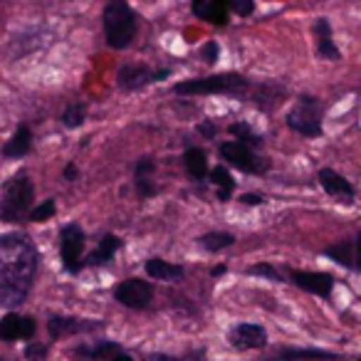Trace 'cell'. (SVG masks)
<instances>
[{"mask_svg":"<svg viewBox=\"0 0 361 361\" xmlns=\"http://www.w3.org/2000/svg\"><path fill=\"white\" fill-rule=\"evenodd\" d=\"M37 334V322L30 314H18L11 312L0 319V341H30Z\"/></svg>","mask_w":361,"mask_h":361,"instance_id":"8fae6325","label":"cell"},{"mask_svg":"<svg viewBox=\"0 0 361 361\" xmlns=\"http://www.w3.org/2000/svg\"><path fill=\"white\" fill-rule=\"evenodd\" d=\"M290 282L300 290L317 295L322 300H329L331 290H334L336 280L329 272H312V270H290Z\"/></svg>","mask_w":361,"mask_h":361,"instance_id":"7c38bea8","label":"cell"},{"mask_svg":"<svg viewBox=\"0 0 361 361\" xmlns=\"http://www.w3.org/2000/svg\"><path fill=\"white\" fill-rule=\"evenodd\" d=\"M85 119H87L85 102H72V104H67V109L62 111V124H65L67 129H80V126L85 124Z\"/></svg>","mask_w":361,"mask_h":361,"instance_id":"83f0119b","label":"cell"},{"mask_svg":"<svg viewBox=\"0 0 361 361\" xmlns=\"http://www.w3.org/2000/svg\"><path fill=\"white\" fill-rule=\"evenodd\" d=\"M250 80L238 72H223L211 77H193L173 85V94L180 97H198V94H228V97H245L250 92Z\"/></svg>","mask_w":361,"mask_h":361,"instance_id":"277c9868","label":"cell"},{"mask_svg":"<svg viewBox=\"0 0 361 361\" xmlns=\"http://www.w3.org/2000/svg\"><path fill=\"white\" fill-rule=\"evenodd\" d=\"M314 45L319 60H331V62L341 60V50L336 47L334 35H331L329 18H317L314 20Z\"/></svg>","mask_w":361,"mask_h":361,"instance_id":"e0dca14e","label":"cell"},{"mask_svg":"<svg viewBox=\"0 0 361 361\" xmlns=\"http://www.w3.org/2000/svg\"><path fill=\"white\" fill-rule=\"evenodd\" d=\"M211 183L218 188V201L221 203L231 201L233 191H235V178H233L226 166H216V169L211 171Z\"/></svg>","mask_w":361,"mask_h":361,"instance_id":"484cf974","label":"cell"},{"mask_svg":"<svg viewBox=\"0 0 361 361\" xmlns=\"http://www.w3.org/2000/svg\"><path fill=\"white\" fill-rule=\"evenodd\" d=\"M121 247H124V240H121L119 235H114V233H106V235L99 240V245H97V250L90 252V255L85 257V267H104V265H109Z\"/></svg>","mask_w":361,"mask_h":361,"instance_id":"ac0fdd59","label":"cell"},{"mask_svg":"<svg viewBox=\"0 0 361 361\" xmlns=\"http://www.w3.org/2000/svg\"><path fill=\"white\" fill-rule=\"evenodd\" d=\"M85 247H87V233L77 223H67L60 231V262L62 270L70 275H80L85 270Z\"/></svg>","mask_w":361,"mask_h":361,"instance_id":"52a82bcc","label":"cell"},{"mask_svg":"<svg viewBox=\"0 0 361 361\" xmlns=\"http://www.w3.org/2000/svg\"><path fill=\"white\" fill-rule=\"evenodd\" d=\"M144 267H146V275L161 282H180L186 277V267L164 260V257H149Z\"/></svg>","mask_w":361,"mask_h":361,"instance_id":"d6986e66","label":"cell"},{"mask_svg":"<svg viewBox=\"0 0 361 361\" xmlns=\"http://www.w3.org/2000/svg\"><path fill=\"white\" fill-rule=\"evenodd\" d=\"M282 97H285V87L275 85V82H265V85L255 87V92H252V102L262 111H270L277 102H282Z\"/></svg>","mask_w":361,"mask_h":361,"instance_id":"cb8c5ba5","label":"cell"},{"mask_svg":"<svg viewBox=\"0 0 361 361\" xmlns=\"http://www.w3.org/2000/svg\"><path fill=\"white\" fill-rule=\"evenodd\" d=\"M47 344H42V341H30L25 349V359L27 361H45L47 359Z\"/></svg>","mask_w":361,"mask_h":361,"instance_id":"836d02e7","label":"cell"},{"mask_svg":"<svg viewBox=\"0 0 361 361\" xmlns=\"http://www.w3.org/2000/svg\"><path fill=\"white\" fill-rule=\"evenodd\" d=\"M344 354L326 349H297V346H282L272 356H265L262 361H344Z\"/></svg>","mask_w":361,"mask_h":361,"instance_id":"9a60e30c","label":"cell"},{"mask_svg":"<svg viewBox=\"0 0 361 361\" xmlns=\"http://www.w3.org/2000/svg\"><path fill=\"white\" fill-rule=\"evenodd\" d=\"M32 203H35V186L27 171H18L13 178L3 183V191H0V221L23 223L25 218H30Z\"/></svg>","mask_w":361,"mask_h":361,"instance_id":"3957f363","label":"cell"},{"mask_svg":"<svg viewBox=\"0 0 361 361\" xmlns=\"http://www.w3.org/2000/svg\"><path fill=\"white\" fill-rule=\"evenodd\" d=\"M62 178H65V180H77V178H80V169H77V164H67L65 171H62Z\"/></svg>","mask_w":361,"mask_h":361,"instance_id":"60d3db41","label":"cell"},{"mask_svg":"<svg viewBox=\"0 0 361 361\" xmlns=\"http://www.w3.org/2000/svg\"><path fill=\"white\" fill-rule=\"evenodd\" d=\"M247 275L265 277V280H272V282H287V277H282V272L277 270L275 265H270V262H257V265H250L247 267Z\"/></svg>","mask_w":361,"mask_h":361,"instance_id":"f1b7e54d","label":"cell"},{"mask_svg":"<svg viewBox=\"0 0 361 361\" xmlns=\"http://www.w3.org/2000/svg\"><path fill=\"white\" fill-rule=\"evenodd\" d=\"M201 60H206V65H216L221 60V45L216 40H208L206 45L201 47Z\"/></svg>","mask_w":361,"mask_h":361,"instance_id":"d6a6232c","label":"cell"},{"mask_svg":"<svg viewBox=\"0 0 361 361\" xmlns=\"http://www.w3.org/2000/svg\"><path fill=\"white\" fill-rule=\"evenodd\" d=\"M111 295L121 307L146 310L154 302V285L149 280H141V277H129V280H121L119 285H114Z\"/></svg>","mask_w":361,"mask_h":361,"instance_id":"9c48e42d","label":"cell"},{"mask_svg":"<svg viewBox=\"0 0 361 361\" xmlns=\"http://www.w3.org/2000/svg\"><path fill=\"white\" fill-rule=\"evenodd\" d=\"M198 134H201L203 139H216V136H218V126L213 124L211 119H206V121H201V124H198Z\"/></svg>","mask_w":361,"mask_h":361,"instance_id":"8d00e7d4","label":"cell"},{"mask_svg":"<svg viewBox=\"0 0 361 361\" xmlns=\"http://www.w3.org/2000/svg\"><path fill=\"white\" fill-rule=\"evenodd\" d=\"M356 361H361V356H359V359H356Z\"/></svg>","mask_w":361,"mask_h":361,"instance_id":"ee69618b","label":"cell"},{"mask_svg":"<svg viewBox=\"0 0 361 361\" xmlns=\"http://www.w3.org/2000/svg\"><path fill=\"white\" fill-rule=\"evenodd\" d=\"M354 272H361V231L354 235Z\"/></svg>","mask_w":361,"mask_h":361,"instance_id":"ab89813d","label":"cell"},{"mask_svg":"<svg viewBox=\"0 0 361 361\" xmlns=\"http://www.w3.org/2000/svg\"><path fill=\"white\" fill-rule=\"evenodd\" d=\"M218 154L221 159H226L228 166L233 169L243 171V173H250V176H265L267 171L272 169V161L267 156H260L257 151L247 149V146L238 144V141H223L218 146Z\"/></svg>","mask_w":361,"mask_h":361,"instance_id":"8992f818","label":"cell"},{"mask_svg":"<svg viewBox=\"0 0 361 361\" xmlns=\"http://www.w3.org/2000/svg\"><path fill=\"white\" fill-rule=\"evenodd\" d=\"M228 344L238 351H252L267 346V329L262 324H250V322H243L235 324L228 331Z\"/></svg>","mask_w":361,"mask_h":361,"instance_id":"4fadbf2b","label":"cell"},{"mask_svg":"<svg viewBox=\"0 0 361 361\" xmlns=\"http://www.w3.org/2000/svg\"><path fill=\"white\" fill-rule=\"evenodd\" d=\"M324 255L329 257V260H334L336 265L346 267V270H354V238H349V240H339V243H334V245H329L324 250Z\"/></svg>","mask_w":361,"mask_h":361,"instance_id":"d4e9b609","label":"cell"},{"mask_svg":"<svg viewBox=\"0 0 361 361\" xmlns=\"http://www.w3.org/2000/svg\"><path fill=\"white\" fill-rule=\"evenodd\" d=\"M285 121L287 129L295 134L305 136V139H319L324 134V106L317 97L302 94L287 111Z\"/></svg>","mask_w":361,"mask_h":361,"instance_id":"5b68a950","label":"cell"},{"mask_svg":"<svg viewBox=\"0 0 361 361\" xmlns=\"http://www.w3.org/2000/svg\"><path fill=\"white\" fill-rule=\"evenodd\" d=\"M55 213H57V203H55V198H45V201H42L40 206L32 208L30 221H32V223H47V221H50V218H55Z\"/></svg>","mask_w":361,"mask_h":361,"instance_id":"f546056e","label":"cell"},{"mask_svg":"<svg viewBox=\"0 0 361 361\" xmlns=\"http://www.w3.org/2000/svg\"><path fill=\"white\" fill-rule=\"evenodd\" d=\"M183 166H186L188 176H191L193 180H206L208 173H211V169H208L206 151L198 149V146H191V149H186V154H183Z\"/></svg>","mask_w":361,"mask_h":361,"instance_id":"7402d4cb","label":"cell"},{"mask_svg":"<svg viewBox=\"0 0 361 361\" xmlns=\"http://www.w3.org/2000/svg\"><path fill=\"white\" fill-rule=\"evenodd\" d=\"M203 356H206V349H196V351H191V354H186V356L149 354V356H146V361H203Z\"/></svg>","mask_w":361,"mask_h":361,"instance_id":"1f68e13d","label":"cell"},{"mask_svg":"<svg viewBox=\"0 0 361 361\" xmlns=\"http://www.w3.org/2000/svg\"><path fill=\"white\" fill-rule=\"evenodd\" d=\"M198 245L208 252H221V250H228V247L235 245V235H233V233H226V231H213V233H206V235L198 238Z\"/></svg>","mask_w":361,"mask_h":361,"instance_id":"4316f807","label":"cell"},{"mask_svg":"<svg viewBox=\"0 0 361 361\" xmlns=\"http://www.w3.org/2000/svg\"><path fill=\"white\" fill-rule=\"evenodd\" d=\"M317 178H319V186L324 188L329 196H334L336 201H344L346 206H351L356 198V188L349 178H344L341 173H336L334 169H319L317 171Z\"/></svg>","mask_w":361,"mask_h":361,"instance_id":"5bb4252c","label":"cell"},{"mask_svg":"<svg viewBox=\"0 0 361 361\" xmlns=\"http://www.w3.org/2000/svg\"><path fill=\"white\" fill-rule=\"evenodd\" d=\"M228 134L233 136V141H238V144L247 146V149H252V151H257V149H262V146H265L262 134H255L247 121H233V124L228 126Z\"/></svg>","mask_w":361,"mask_h":361,"instance_id":"603a6c76","label":"cell"},{"mask_svg":"<svg viewBox=\"0 0 361 361\" xmlns=\"http://www.w3.org/2000/svg\"><path fill=\"white\" fill-rule=\"evenodd\" d=\"M121 349V344H116V341H109V339H99L94 346L90 344H80L75 349V356L82 361H109L111 356H116Z\"/></svg>","mask_w":361,"mask_h":361,"instance_id":"44dd1931","label":"cell"},{"mask_svg":"<svg viewBox=\"0 0 361 361\" xmlns=\"http://www.w3.org/2000/svg\"><path fill=\"white\" fill-rule=\"evenodd\" d=\"M156 173V159L154 156H141L134 166V178L136 176H154Z\"/></svg>","mask_w":361,"mask_h":361,"instance_id":"e575fe53","label":"cell"},{"mask_svg":"<svg viewBox=\"0 0 361 361\" xmlns=\"http://www.w3.org/2000/svg\"><path fill=\"white\" fill-rule=\"evenodd\" d=\"M136 183V193H139V198H154L156 193H159V183L154 180V176H136L134 178Z\"/></svg>","mask_w":361,"mask_h":361,"instance_id":"4dcf8cb0","label":"cell"},{"mask_svg":"<svg viewBox=\"0 0 361 361\" xmlns=\"http://www.w3.org/2000/svg\"><path fill=\"white\" fill-rule=\"evenodd\" d=\"M240 203H243V206H265L267 198L262 196V193H243Z\"/></svg>","mask_w":361,"mask_h":361,"instance_id":"74e56055","label":"cell"},{"mask_svg":"<svg viewBox=\"0 0 361 361\" xmlns=\"http://www.w3.org/2000/svg\"><path fill=\"white\" fill-rule=\"evenodd\" d=\"M169 75H171L169 67H164V70H151L144 62H129V65L121 67L119 75H116V87H119L121 92H139V90H146L149 85H154V82L166 80Z\"/></svg>","mask_w":361,"mask_h":361,"instance_id":"ba28073f","label":"cell"},{"mask_svg":"<svg viewBox=\"0 0 361 361\" xmlns=\"http://www.w3.org/2000/svg\"><path fill=\"white\" fill-rule=\"evenodd\" d=\"M104 40L111 50H126L139 35V16L124 0H109L102 13Z\"/></svg>","mask_w":361,"mask_h":361,"instance_id":"7a4b0ae2","label":"cell"},{"mask_svg":"<svg viewBox=\"0 0 361 361\" xmlns=\"http://www.w3.org/2000/svg\"><path fill=\"white\" fill-rule=\"evenodd\" d=\"M171 302H173V307H178V310H188L191 314H196V307L186 300V295H171Z\"/></svg>","mask_w":361,"mask_h":361,"instance_id":"f35d334b","label":"cell"},{"mask_svg":"<svg viewBox=\"0 0 361 361\" xmlns=\"http://www.w3.org/2000/svg\"><path fill=\"white\" fill-rule=\"evenodd\" d=\"M109 361H134V359H131V356L126 354V351H119V354H116V356H111Z\"/></svg>","mask_w":361,"mask_h":361,"instance_id":"7bdbcfd3","label":"cell"},{"mask_svg":"<svg viewBox=\"0 0 361 361\" xmlns=\"http://www.w3.org/2000/svg\"><path fill=\"white\" fill-rule=\"evenodd\" d=\"M104 322L99 319H82V317H70V314H52L47 319V334L50 339H65V336L75 334H94V331L104 329Z\"/></svg>","mask_w":361,"mask_h":361,"instance_id":"30bf717a","label":"cell"},{"mask_svg":"<svg viewBox=\"0 0 361 361\" xmlns=\"http://www.w3.org/2000/svg\"><path fill=\"white\" fill-rule=\"evenodd\" d=\"M32 151V129L27 124H18L16 134L3 144V156L6 159H23Z\"/></svg>","mask_w":361,"mask_h":361,"instance_id":"ffe728a7","label":"cell"},{"mask_svg":"<svg viewBox=\"0 0 361 361\" xmlns=\"http://www.w3.org/2000/svg\"><path fill=\"white\" fill-rule=\"evenodd\" d=\"M191 13L201 20L211 23L216 27H226L231 20V8H228V0H193Z\"/></svg>","mask_w":361,"mask_h":361,"instance_id":"2e32d148","label":"cell"},{"mask_svg":"<svg viewBox=\"0 0 361 361\" xmlns=\"http://www.w3.org/2000/svg\"><path fill=\"white\" fill-rule=\"evenodd\" d=\"M226 272H228V265H216V267L211 270V275H213V277H221V275H226Z\"/></svg>","mask_w":361,"mask_h":361,"instance_id":"b9f144b4","label":"cell"},{"mask_svg":"<svg viewBox=\"0 0 361 361\" xmlns=\"http://www.w3.org/2000/svg\"><path fill=\"white\" fill-rule=\"evenodd\" d=\"M228 8L240 18H247L255 13V3L252 0H228Z\"/></svg>","mask_w":361,"mask_h":361,"instance_id":"d590c367","label":"cell"},{"mask_svg":"<svg viewBox=\"0 0 361 361\" xmlns=\"http://www.w3.org/2000/svg\"><path fill=\"white\" fill-rule=\"evenodd\" d=\"M40 255L25 233L0 235V305L18 307L35 285Z\"/></svg>","mask_w":361,"mask_h":361,"instance_id":"6da1fadb","label":"cell"}]
</instances>
